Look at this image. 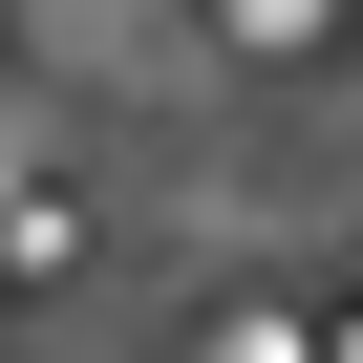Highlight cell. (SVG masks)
Segmentation results:
<instances>
[{
	"mask_svg": "<svg viewBox=\"0 0 363 363\" xmlns=\"http://www.w3.org/2000/svg\"><path fill=\"white\" fill-rule=\"evenodd\" d=\"M193 22H214V43H235V65H320V43H342V22H363V0H193Z\"/></svg>",
	"mask_w": 363,
	"mask_h": 363,
	"instance_id": "cell-1",
	"label": "cell"
},
{
	"mask_svg": "<svg viewBox=\"0 0 363 363\" xmlns=\"http://www.w3.org/2000/svg\"><path fill=\"white\" fill-rule=\"evenodd\" d=\"M193 363H320V342H299L278 299H214V342H193Z\"/></svg>",
	"mask_w": 363,
	"mask_h": 363,
	"instance_id": "cell-2",
	"label": "cell"
}]
</instances>
